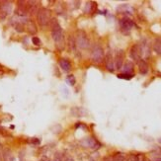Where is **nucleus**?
I'll return each mask as SVG.
<instances>
[{"instance_id": "c756f323", "label": "nucleus", "mask_w": 161, "mask_h": 161, "mask_svg": "<svg viewBox=\"0 0 161 161\" xmlns=\"http://www.w3.org/2000/svg\"><path fill=\"white\" fill-rule=\"evenodd\" d=\"M104 161H113V157H106Z\"/></svg>"}, {"instance_id": "b1692460", "label": "nucleus", "mask_w": 161, "mask_h": 161, "mask_svg": "<svg viewBox=\"0 0 161 161\" xmlns=\"http://www.w3.org/2000/svg\"><path fill=\"white\" fill-rule=\"evenodd\" d=\"M14 28H15V30L17 31V32H19V33H22V32H24V26L22 25V24H14Z\"/></svg>"}, {"instance_id": "412c9836", "label": "nucleus", "mask_w": 161, "mask_h": 161, "mask_svg": "<svg viewBox=\"0 0 161 161\" xmlns=\"http://www.w3.org/2000/svg\"><path fill=\"white\" fill-rule=\"evenodd\" d=\"M126 154L124 153H117L113 157V161H126Z\"/></svg>"}, {"instance_id": "bb28decb", "label": "nucleus", "mask_w": 161, "mask_h": 161, "mask_svg": "<svg viewBox=\"0 0 161 161\" xmlns=\"http://www.w3.org/2000/svg\"><path fill=\"white\" fill-rule=\"evenodd\" d=\"M41 161H51V159H50V157H49V155L44 154V155L42 156V158H41Z\"/></svg>"}, {"instance_id": "9d476101", "label": "nucleus", "mask_w": 161, "mask_h": 161, "mask_svg": "<svg viewBox=\"0 0 161 161\" xmlns=\"http://www.w3.org/2000/svg\"><path fill=\"white\" fill-rule=\"evenodd\" d=\"M105 63H106V68L108 71L110 72H113L115 70V63H114V59L112 57V53L111 51H109L107 53L106 57H105Z\"/></svg>"}, {"instance_id": "9b49d317", "label": "nucleus", "mask_w": 161, "mask_h": 161, "mask_svg": "<svg viewBox=\"0 0 161 161\" xmlns=\"http://www.w3.org/2000/svg\"><path fill=\"white\" fill-rule=\"evenodd\" d=\"M39 2L37 1H28V14L37 15L39 12Z\"/></svg>"}, {"instance_id": "473e14b6", "label": "nucleus", "mask_w": 161, "mask_h": 161, "mask_svg": "<svg viewBox=\"0 0 161 161\" xmlns=\"http://www.w3.org/2000/svg\"><path fill=\"white\" fill-rule=\"evenodd\" d=\"M89 161H95V160H93V159H91V160H89Z\"/></svg>"}, {"instance_id": "f257e3e1", "label": "nucleus", "mask_w": 161, "mask_h": 161, "mask_svg": "<svg viewBox=\"0 0 161 161\" xmlns=\"http://www.w3.org/2000/svg\"><path fill=\"white\" fill-rule=\"evenodd\" d=\"M51 11L49 10L48 8H40L39 12L37 14V20H38V23L41 27H46L50 24L51 22Z\"/></svg>"}, {"instance_id": "c85d7f7f", "label": "nucleus", "mask_w": 161, "mask_h": 161, "mask_svg": "<svg viewBox=\"0 0 161 161\" xmlns=\"http://www.w3.org/2000/svg\"><path fill=\"white\" fill-rule=\"evenodd\" d=\"M64 161H74V159H73L71 156H68V157H66V159L64 160Z\"/></svg>"}, {"instance_id": "7c9ffc66", "label": "nucleus", "mask_w": 161, "mask_h": 161, "mask_svg": "<svg viewBox=\"0 0 161 161\" xmlns=\"http://www.w3.org/2000/svg\"><path fill=\"white\" fill-rule=\"evenodd\" d=\"M153 161H161V156H158V157H156Z\"/></svg>"}, {"instance_id": "7ed1b4c3", "label": "nucleus", "mask_w": 161, "mask_h": 161, "mask_svg": "<svg viewBox=\"0 0 161 161\" xmlns=\"http://www.w3.org/2000/svg\"><path fill=\"white\" fill-rule=\"evenodd\" d=\"M75 41H76V44L79 49L81 50H86L90 46V42L87 38V35L84 31L79 30L76 34V38H75Z\"/></svg>"}, {"instance_id": "39448f33", "label": "nucleus", "mask_w": 161, "mask_h": 161, "mask_svg": "<svg viewBox=\"0 0 161 161\" xmlns=\"http://www.w3.org/2000/svg\"><path fill=\"white\" fill-rule=\"evenodd\" d=\"M11 12H12V4L10 2H0V20H4Z\"/></svg>"}, {"instance_id": "2f4dec72", "label": "nucleus", "mask_w": 161, "mask_h": 161, "mask_svg": "<svg viewBox=\"0 0 161 161\" xmlns=\"http://www.w3.org/2000/svg\"><path fill=\"white\" fill-rule=\"evenodd\" d=\"M158 142H159V143H161V138H159V139H158Z\"/></svg>"}, {"instance_id": "6e6552de", "label": "nucleus", "mask_w": 161, "mask_h": 161, "mask_svg": "<svg viewBox=\"0 0 161 161\" xmlns=\"http://www.w3.org/2000/svg\"><path fill=\"white\" fill-rule=\"evenodd\" d=\"M124 57H125V53L124 51L120 50L118 51V53H116V57L115 60H114V63H115V67L116 69H122L123 64H124Z\"/></svg>"}, {"instance_id": "f3484780", "label": "nucleus", "mask_w": 161, "mask_h": 161, "mask_svg": "<svg viewBox=\"0 0 161 161\" xmlns=\"http://www.w3.org/2000/svg\"><path fill=\"white\" fill-rule=\"evenodd\" d=\"M70 113L73 117H82V116L84 115V110L79 108V107H73V108L71 109Z\"/></svg>"}, {"instance_id": "aec40b11", "label": "nucleus", "mask_w": 161, "mask_h": 161, "mask_svg": "<svg viewBox=\"0 0 161 161\" xmlns=\"http://www.w3.org/2000/svg\"><path fill=\"white\" fill-rule=\"evenodd\" d=\"M27 25H28V31H29V33H31V34H36V33H37V28H36L35 24L33 23L32 21H28Z\"/></svg>"}, {"instance_id": "1a4fd4ad", "label": "nucleus", "mask_w": 161, "mask_h": 161, "mask_svg": "<svg viewBox=\"0 0 161 161\" xmlns=\"http://www.w3.org/2000/svg\"><path fill=\"white\" fill-rule=\"evenodd\" d=\"M120 26L123 31H127V32H129V31H131V28L135 26V23H133L131 19H129V18H123L120 21Z\"/></svg>"}, {"instance_id": "4468645a", "label": "nucleus", "mask_w": 161, "mask_h": 161, "mask_svg": "<svg viewBox=\"0 0 161 161\" xmlns=\"http://www.w3.org/2000/svg\"><path fill=\"white\" fill-rule=\"evenodd\" d=\"M59 65L64 72H69L71 70V63L65 59H61L59 60Z\"/></svg>"}, {"instance_id": "f03ea898", "label": "nucleus", "mask_w": 161, "mask_h": 161, "mask_svg": "<svg viewBox=\"0 0 161 161\" xmlns=\"http://www.w3.org/2000/svg\"><path fill=\"white\" fill-rule=\"evenodd\" d=\"M51 37H53V41L55 42L57 48L59 49V51H63L64 48H65V42H64V35H63L62 28H59L55 31H53V32H51Z\"/></svg>"}, {"instance_id": "20e7f679", "label": "nucleus", "mask_w": 161, "mask_h": 161, "mask_svg": "<svg viewBox=\"0 0 161 161\" xmlns=\"http://www.w3.org/2000/svg\"><path fill=\"white\" fill-rule=\"evenodd\" d=\"M91 59H92V61L96 64L101 63L103 60H104V51H103V49L101 46H96L95 48L93 49Z\"/></svg>"}, {"instance_id": "0eeeda50", "label": "nucleus", "mask_w": 161, "mask_h": 161, "mask_svg": "<svg viewBox=\"0 0 161 161\" xmlns=\"http://www.w3.org/2000/svg\"><path fill=\"white\" fill-rule=\"evenodd\" d=\"M129 57H131V59L136 62H138L141 59V53H140L139 44H133L131 46V51H129Z\"/></svg>"}, {"instance_id": "72a5a7b5", "label": "nucleus", "mask_w": 161, "mask_h": 161, "mask_svg": "<svg viewBox=\"0 0 161 161\" xmlns=\"http://www.w3.org/2000/svg\"><path fill=\"white\" fill-rule=\"evenodd\" d=\"M51 161H53V160H51Z\"/></svg>"}, {"instance_id": "393cba45", "label": "nucleus", "mask_w": 161, "mask_h": 161, "mask_svg": "<svg viewBox=\"0 0 161 161\" xmlns=\"http://www.w3.org/2000/svg\"><path fill=\"white\" fill-rule=\"evenodd\" d=\"M30 143L33 145H39L40 143H41V140H40L39 138H31Z\"/></svg>"}, {"instance_id": "2eb2a0df", "label": "nucleus", "mask_w": 161, "mask_h": 161, "mask_svg": "<svg viewBox=\"0 0 161 161\" xmlns=\"http://www.w3.org/2000/svg\"><path fill=\"white\" fill-rule=\"evenodd\" d=\"M122 68H123V70H124L125 74L131 75V73L133 72V63L131 61H127Z\"/></svg>"}, {"instance_id": "ddd939ff", "label": "nucleus", "mask_w": 161, "mask_h": 161, "mask_svg": "<svg viewBox=\"0 0 161 161\" xmlns=\"http://www.w3.org/2000/svg\"><path fill=\"white\" fill-rule=\"evenodd\" d=\"M2 158H3V161H15V156L13 155L12 151L8 148L3 150V152H2Z\"/></svg>"}, {"instance_id": "dca6fc26", "label": "nucleus", "mask_w": 161, "mask_h": 161, "mask_svg": "<svg viewBox=\"0 0 161 161\" xmlns=\"http://www.w3.org/2000/svg\"><path fill=\"white\" fill-rule=\"evenodd\" d=\"M153 50L158 55H161V39L156 38L153 42Z\"/></svg>"}, {"instance_id": "423d86ee", "label": "nucleus", "mask_w": 161, "mask_h": 161, "mask_svg": "<svg viewBox=\"0 0 161 161\" xmlns=\"http://www.w3.org/2000/svg\"><path fill=\"white\" fill-rule=\"evenodd\" d=\"M80 144H81V146L86 147V148H93V149L98 148V147L100 146L99 143H98L93 137L83 138V139L80 140Z\"/></svg>"}, {"instance_id": "6ab92c4d", "label": "nucleus", "mask_w": 161, "mask_h": 161, "mask_svg": "<svg viewBox=\"0 0 161 161\" xmlns=\"http://www.w3.org/2000/svg\"><path fill=\"white\" fill-rule=\"evenodd\" d=\"M68 48L72 51H75V49H76V41H75V38L73 36H70L68 39Z\"/></svg>"}, {"instance_id": "a211bd4d", "label": "nucleus", "mask_w": 161, "mask_h": 161, "mask_svg": "<svg viewBox=\"0 0 161 161\" xmlns=\"http://www.w3.org/2000/svg\"><path fill=\"white\" fill-rule=\"evenodd\" d=\"M50 26H51V32H53V31L57 30V29H59V28H61V26L59 25V21H57V18H53V19H51Z\"/></svg>"}, {"instance_id": "4be33fe9", "label": "nucleus", "mask_w": 161, "mask_h": 161, "mask_svg": "<svg viewBox=\"0 0 161 161\" xmlns=\"http://www.w3.org/2000/svg\"><path fill=\"white\" fill-rule=\"evenodd\" d=\"M53 161H63V155H62V153L59 152V151L55 152V156H53Z\"/></svg>"}, {"instance_id": "cd10ccee", "label": "nucleus", "mask_w": 161, "mask_h": 161, "mask_svg": "<svg viewBox=\"0 0 161 161\" xmlns=\"http://www.w3.org/2000/svg\"><path fill=\"white\" fill-rule=\"evenodd\" d=\"M136 156V161H144V156L141 155V154H138Z\"/></svg>"}, {"instance_id": "5701e85b", "label": "nucleus", "mask_w": 161, "mask_h": 161, "mask_svg": "<svg viewBox=\"0 0 161 161\" xmlns=\"http://www.w3.org/2000/svg\"><path fill=\"white\" fill-rule=\"evenodd\" d=\"M66 81H67L68 84L74 85L75 84V77H74V75H72V74L68 75L67 78H66Z\"/></svg>"}, {"instance_id": "a878e982", "label": "nucleus", "mask_w": 161, "mask_h": 161, "mask_svg": "<svg viewBox=\"0 0 161 161\" xmlns=\"http://www.w3.org/2000/svg\"><path fill=\"white\" fill-rule=\"evenodd\" d=\"M32 42H33V44H34L35 46H40V44H41V40H40L38 37H33Z\"/></svg>"}, {"instance_id": "f8f14e48", "label": "nucleus", "mask_w": 161, "mask_h": 161, "mask_svg": "<svg viewBox=\"0 0 161 161\" xmlns=\"http://www.w3.org/2000/svg\"><path fill=\"white\" fill-rule=\"evenodd\" d=\"M137 63H138V70H139L140 74L142 75L147 74V72H148V64H147V62L144 59H140Z\"/></svg>"}]
</instances>
